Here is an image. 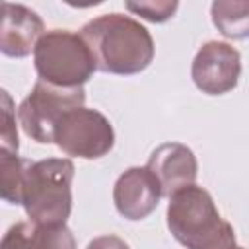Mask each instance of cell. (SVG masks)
Instances as JSON below:
<instances>
[{"instance_id":"6da1fadb","label":"cell","mask_w":249,"mask_h":249,"mask_svg":"<svg viewBox=\"0 0 249 249\" xmlns=\"http://www.w3.org/2000/svg\"><path fill=\"white\" fill-rule=\"evenodd\" d=\"M80 35L88 43L99 72L132 76L154 60V39L150 31L130 16L103 14L88 21Z\"/></svg>"},{"instance_id":"7a4b0ae2","label":"cell","mask_w":249,"mask_h":249,"mask_svg":"<svg viewBox=\"0 0 249 249\" xmlns=\"http://www.w3.org/2000/svg\"><path fill=\"white\" fill-rule=\"evenodd\" d=\"M167 228L187 249L235 247V231L231 224L220 216L212 195L195 183L169 196Z\"/></svg>"},{"instance_id":"3957f363","label":"cell","mask_w":249,"mask_h":249,"mask_svg":"<svg viewBox=\"0 0 249 249\" xmlns=\"http://www.w3.org/2000/svg\"><path fill=\"white\" fill-rule=\"evenodd\" d=\"M74 163L68 158L29 161L23 173L21 206L35 224H66L72 212Z\"/></svg>"},{"instance_id":"277c9868","label":"cell","mask_w":249,"mask_h":249,"mask_svg":"<svg viewBox=\"0 0 249 249\" xmlns=\"http://www.w3.org/2000/svg\"><path fill=\"white\" fill-rule=\"evenodd\" d=\"M33 64L39 80L58 88H84L97 70L84 37L68 29L47 31L33 51Z\"/></svg>"},{"instance_id":"5b68a950","label":"cell","mask_w":249,"mask_h":249,"mask_svg":"<svg viewBox=\"0 0 249 249\" xmlns=\"http://www.w3.org/2000/svg\"><path fill=\"white\" fill-rule=\"evenodd\" d=\"M84 88H58L37 80L29 95L18 107V119L23 132L39 144H54V130L60 119L76 109L84 107Z\"/></svg>"},{"instance_id":"8992f818","label":"cell","mask_w":249,"mask_h":249,"mask_svg":"<svg viewBox=\"0 0 249 249\" xmlns=\"http://www.w3.org/2000/svg\"><path fill=\"white\" fill-rule=\"evenodd\" d=\"M54 144L66 156L97 160L111 152L115 144V130L103 113L88 107H76L60 119L54 130Z\"/></svg>"},{"instance_id":"52a82bcc","label":"cell","mask_w":249,"mask_h":249,"mask_svg":"<svg viewBox=\"0 0 249 249\" xmlns=\"http://www.w3.org/2000/svg\"><path fill=\"white\" fill-rule=\"evenodd\" d=\"M241 74V56L235 47L224 41L204 43L191 66L195 86L206 95H224L231 91Z\"/></svg>"},{"instance_id":"ba28073f","label":"cell","mask_w":249,"mask_h":249,"mask_svg":"<svg viewBox=\"0 0 249 249\" xmlns=\"http://www.w3.org/2000/svg\"><path fill=\"white\" fill-rule=\"evenodd\" d=\"M161 196V187L148 167H128L119 175L113 187L117 212L132 222L148 218L156 210Z\"/></svg>"},{"instance_id":"9c48e42d","label":"cell","mask_w":249,"mask_h":249,"mask_svg":"<svg viewBox=\"0 0 249 249\" xmlns=\"http://www.w3.org/2000/svg\"><path fill=\"white\" fill-rule=\"evenodd\" d=\"M150 173L161 187L163 196H171L179 189L193 185L198 173V163L193 150L181 142L160 144L146 163Z\"/></svg>"},{"instance_id":"30bf717a","label":"cell","mask_w":249,"mask_h":249,"mask_svg":"<svg viewBox=\"0 0 249 249\" xmlns=\"http://www.w3.org/2000/svg\"><path fill=\"white\" fill-rule=\"evenodd\" d=\"M45 33V23L37 16V12L21 4H2L0 51L6 56L23 58L31 54Z\"/></svg>"},{"instance_id":"8fae6325","label":"cell","mask_w":249,"mask_h":249,"mask_svg":"<svg viewBox=\"0 0 249 249\" xmlns=\"http://www.w3.org/2000/svg\"><path fill=\"white\" fill-rule=\"evenodd\" d=\"M0 249H78L76 237L66 224H14L2 237Z\"/></svg>"},{"instance_id":"7c38bea8","label":"cell","mask_w":249,"mask_h":249,"mask_svg":"<svg viewBox=\"0 0 249 249\" xmlns=\"http://www.w3.org/2000/svg\"><path fill=\"white\" fill-rule=\"evenodd\" d=\"M214 27L228 39L249 37V0H216L210 6Z\"/></svg>"},{"instance_id":"4fadbf2b","label":"cell","mask_w":249,"mask_h":249,"mask_svg":"<svg viewBox=\"0 0 249 249\" xmlns=\"http://www.w3.org/2000/svg\"><path fill=\"white\" fill-rule=\"evenodd\" d=\"M29 160L18 154L0 152V195L8 204H21L23 173Z\"/></svg>"},{"instance_id":"5bb4252c","label":"cell","mask_w":249,"mask_h":249,"mask_svg":"<svg viewBox=\"0 0 249 249\" xmlns=\"http://www.w3.org/2000/svg\"><path fill=\"white\" fill-rule=\"evenodd\" d=\"M124 8L132 12L134 16H140L152 23H163L179 8V2H169V0H146V2H126Z\"/></svg>"},{"instance_id":"9a60e30c","label":"cell","mask_w":249,"mask_h":249,"mask_svg":"<svg viewBox=\"0 0 249 249\" xmlns=\"http://www.w3.org/2000/svg\"><path fill=\"white\" fill-rule=\"evenodd\" d=\"M0 144L2 152L18 154L19 140H18V128H16V113L12 97L6 89H2V130H0Z\"/></svg>"},{"instance_id":"2e32d148","label":"cell","mask_w":249,"mask_h":249,"mask_svg":"<svg viewBox=\"0 0 249 249\" xmlns=\"http://www.w3.org/2000/svg\"><path fill=\"white\" fill-rule=\"evenodd\" d=\"M86 249H130V247L119 235H111L109 233V235H99V237L91 239Z\"/></svg>"},{"instance_id":"e0dca14e","label":"cell","mask_w":249,"mask_h":249,"mask_svg":"<svg viewBox=\"0 0 249 249\" xmlns=\"http://www.w3.org/2000/svg\"><path fill=\"white\" fill-rule=\"evenodd\" d=\"M233 249H243V247H237V245H235V247H233Z\"/></svg>"}]
</instances>
